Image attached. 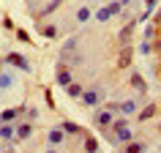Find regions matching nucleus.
<instances>
[{"instance_id": "obj_11", "label": "nucleus", "mask_w": 161, "mask_h": 153, "mask_svg": "<svg viewBox=\"0 0 161 153\" xmlns=\"http://www.w3.org/2000/svg\"><path fill=\"white\" fill-rule=\"evenodd\" d=\"M11 137H17V126H11V123H0V139L8 142Z\"/></svg>"}, {"instance_id": "obj_30", "label": "nucleus", "mask_w": 161, "mask_h": 153, "mask_svg": "<svg viewBox=\"0 0 161 153\" xmlns=\"http://www.w3.org/2000/svg\"><path fill=\"white\" fill-rule=\"evenodd\" d=\"M158 134H161V123H158Z\"/></svg>"}, {"instance_id": "obj_27", "label": "nucleus", "mask_w": 161, "mask_h": 153, "mask_svg": "<svg viewBox=\"0 0 161 153\" xmlns=\"http://www.w3.org/2000/svg\"><path fill=\"white\" fill-rule=\"evenodd\" d=\"M156 3H158V0H147V11H150L153 6H156Z\"/></svg>"}, {"instance_id": "obj_17", "label": "nucleus", "mask_w": 161, "mask_h": 153, "mask_svg": "<svg viewBox=\"0 0 161 153\" xmlns=\"http://www.w3.org/2000/svg\"><path fill=\"white\" fill-rule=\"evenodd\" d=\"M30 134H33V126H30V123H19L17 126V137L19 139H27Z\"/></svg>"}, {"instance_id": "obj_20", "label": "nucleus", "mask_w": 161, "mask_h": 153, "mask_svg": "<svg viewBox=\"0 0 161 153\" xmlns=\"http://www.w3.org/2000/svg\"><path fill=\"white\" fill-rule=\"evenodd\" d=\"M85 150H87V153H98V139L87 137V139H85Z\"/></svg>"}, {"instance_id": "obj_24", "label": "nucleus", "mask_w": 161, "mask_h": 153, "mask_svg": "<svg viewBox=\"0 0 161 153\" xmlns=\"http://www.w3.org/2000/svg\"><path fill=\"white\" fill-rule=\"evenodd\" d=\"M17 36H19V41H25V44H27V41H30V36H27V33H25V30H19V33H17Z\"/></svg>"}, {"instance_id": "obj_18", "label": "nucleus", "mask_w": 161, "mask_h": 153, "mask_svg": "<svg viewBox=\"0 0 161 153\" xmlns=\"http://www.w3.org/2000/svg\"><path fill=\"white\" fill-rule=\"evenodd\" d=\"M76 22H90V8L87 6H82V8L76 11Z\"/></svg>"}, {"instance_id": "obj_22", "label": "nucleus", "mask_w": 161, "mask_h": 153, "mask_svg": "<svg viewBox=\"0 0 161 153\" xmlns=\"http://www.w3.org/2000/svg\"><path fill=\"white\" fill-rule=\"evenodd\" d=\"M74 49H76V38H68L66 47H63V58H68V55H71Z\"/></svg>"}, {"instance_id": "obj_9", "label": "nucleus", "mask_w": 161, "mask_h": 153, "mask_svg": "<svg viewBox=\"0 0 161 153\" xmlns=\"http://www.w3.org/2000/svg\"><path fill=\"white\" fill-rule=\"evenodd\" d=\"M136 112H139V104H136V99H128V101L120 104V115L131 118V115H136Z\"/></svg>"}, {"instance_id": "obj_16", "label": "nucleus", "mask_w": 161, "mask_h": 153, "mask_svg": "<svg viewBox=\"0 0 161 153\" xmlns=\"http://www.w3.org/2000/svg\"><path fill=\"white\" fill-rule=\"evenodd\" d=\"M22 110H3L0 112V123H14V118H17Z\"/></svg>"}, {"instance_id": "obj_8", "label": "nucleus", "mask_w": 161, "mask_h": 153, "mask_svg": "<svg viewBox=\"0 0 161 153\" xmlns=\"http://www.w3.org/2000/svg\"><path fill=\"white\" fill-rule=\"evenodd\" d=\"M156 112H158V107H156V104H147V107H142V110L136 112V120H139V123H145V120L156 118Z\"/></svg>"}, {"instance_id": "obj_4", "label": "nucleus", "mask_w": 161, "mask_h": 153, "mask_svg": "<svg viewBox=\"0 0 161 153\" xmlns=\"http://www.w3.org/2000/svg\"><path fill=\"white\" fill-rule=\"evenodd\" d=\"M63 139H66V128H63V126H55V128H49V131H47V142H49L52 148H58Z\"/></svg>"}, {"instance_id": "obj_12", "label": "nucleus", "mask_w": 161, "mask_h": 153, "mask_svg": "<svg viewBox=\"0 0 161 153\" xmlns=\"http://www.w3.org/2000/svg\"><path fill=\"white\" fill-rule=\"evenodd\" d=\"M115 139H118L120 145H126V142H131V139H134V131H131V128H120V131H115Z\"/></svg>"}, {"instance_id": "obj_7", "label": "nucleus", "mask_w": 161, "mask_h": 153, "mask_svg": "<svg viewBox=\"0 0 161 153\" xmlns=\"http://www.w3.org/2000/svg\"><path fill=\"white\" fill-rule=\"evenodd\" d=\"M55 79H58V85H60V88H68L71 82H74V76H71V71H68L66 66H60V68H58V76H55Z\"/></svg>"}, {"instance_id": "obj_6", "label": "nucleus", "mask_w": 161, "mask_h": 153, "mask_svg": "<svg viewBox=\"0 0 161 153\" xmlns=\"http://www.w3.org/2000/svg\"><path fill=\"white\" fill-rule=\"evenodd\" d=\"M6 63H14V66L22 68V71H30V63H27V58H22V55H17V52L6 55Z\"/></svg>"}, {"instance_id": "obj_13", "label": "nucleus", "mask_w": 161, "mask_h": 153, "mask_svg": "<svg viewBox=\"0 0 161 153\" xmlns=\"http://www.w3.org/2000/svg\"><path fill=\"white\" fill-rule=\"evenodd\" d=\"M131 36H134V22H128V25H126V27H123V30L118 33V38H120V44L126 47V44L131 41Z\"/></svg>"}, {"instance_id": "obj_1", "label": "nucleus", "mask_w": 161, "mask_h": 153, "mask_svg": "<svg viewBox=\"0 0 161 153\" xmlns=\"http://www.w3.org/2000/svg\"><path fill=\"white\" fill-rule=\"evenodd\" d=\"M120 8H123V6H120V0H115V3H109V6H104V8L96 11V19H98V22H109L115 14H120Z\"/></svg>"}, {"instance_id": "obj_15", "label": "nucleus", "mask_w": 161, "mask_h": 153, "mask_svg": "<svg viewBox=\"0 0 161 153\" xmlns=\"http://www.w3.org/2000/svg\"><path fill=\"white\" fill-rule=\"evenodd\" d=\"M63 90H66L71 99H82V93H85V88H82V85H76V82H71V85L63 88Z\"/></svg>"}, {"instance_id": "obj_29", "label": "nucleus", "mask_w": 161, "mask_h": 153, "mask_svg": "<svg viewBox=\"0 0 161 153\" xmlns=\"http://www.w3.org/2000/svg\"><path fill=\"white\" fill-rule=\"evenodd\" d=\"M128 3H131V0H120V6H128Z\"/></svg>"}, {"instance_id": "obj_14", "label": "nucleus", "mask_w": 161, "mask_h": 153, "mask_svg": "<svg viewBox=\"0 0 161 153\" xmlns=\"http://www.w3.org/2000/svg\"><path fill=\"white\" fill-rule=\"evenodd\" d=\"M145 148H147L145 142H134V139H131V142L123 145V153H145Z\"/></svg>"}, {"instance_id": "obj_25", "label": "nucleus", "mask_w": 161, "mask_h": 153, "mask_svg": "<svg viewBox=\"0 0 161 153\" xmlns=\"http://www.w3.org/2000/svg\"><path fill=\"white\" fill-rule=\"evenodd\" d=\"M150 47H153V52H158V55H161V38H156V44H150Z\"/></svg>"}, {"instance_id": "obj_31", "label": "nucleus", "mask_w": 161, "mask_h": 153, "mask_svg": "<svg viewBox=\"0 0 161 153\" xmlns=\"http://www.w3.org/2000/svg\"><path fill=\"white\" fill-rule=\"evenodd\" d=\"M0 68H3V60H0Z\"/></svg>"}, {"instance_id": "obj_5", "label": "nucleus", "mask_w": 161, "mask_h": 153, "mask_svg": "<svg viewBox=\"0 0 161 153\" xmlns=\"http://www.w3.org/2000/svg\"><path fill=\"white\" fill-rule=\"evenodd\" d=\"M131 58H134V49L126 44V47L120 49V55H118V68H128L131 66Z\"/></svg>"}, {"instance_id": "obj_19", "label": "nucleus", "mask_w": 161, "mask_h": 153, "mask_svg": "<svg viewBox=\"0 0 161 153\" xmlns=\"http://www.w3.org/2000/svg\"><path fill=\"white\" fill-rule=\"evenodd\" d=\"M63 128H66V134H82V128L76 126L74 120H66V123H63Z\"/></svg>"}, {"instance_id": "obj_2", "label": "nucleus", "mask_w": 161, "mask_h": 153, "mask_svg": "<svg viewBox=\"0 0 161 153\" xmlns=\"http://www.w3.org/2000/svg\"><path fill=\"white\" fill-rule=\"evenodd\" d=\"M115 115H118V112H112L109 107L98 110V112H96V126H98V128H109L112 120H115Z\"/></svg>"}, {"instance_id": "obj_32", "label": "nucleus", "mask_w": 161, "mask_h": 153, "mask_svg": "<svg viewBox=\"0 0 161 153\" xmlns=\"http://www.w3.org/2000/svg\"><path fill=\"white\" fill-rule=\"evenodd\" d=\"M0 142H3V139H0Z\"/></svg>"}, {"instance_id": "obj_10", "label": "nucleus", "mask_w": 161, "mask_h": 153, "mask_svg": "<svg viewBox=\"0 0 161 153\" xmlns=\"http://www.w3.org/2000/svg\"><path fill=\"white\" fill-rule=\"evenodd\" d=\"M131 88H136V93H147V82L142 79V74H139V71H134V74H131Z\"/></svg>"}, {"instance_id": "obj_28", "label": "nucleus", "mask_w": 161, "mask_h": 153, "mask_svg": "<svg viewBox=\"0 0 161 153\" xmlns=\"http://www.w3.org/2000/svg\"><path fill=\"white\" fill-rule=\"evenodd\" d=\"M47 153H60V150H58V148H49V150H47Z\"/></svg>"}, {"instance_id": "obj_3", "label": "nucleus", "mask_w": 161, "mask_h": 153, "mask_svg": "<svg viewBox=\"0 0 161 153\" xmlns=\"http://www.w3.org/2000/svg\"><path fill=\"white\" fill-rule=\"evenodd\" d=\"M82 104H85V107H90V110H93V107H98V104H101V90H98V88L85 90V93H82Z\"/></svg>"}, {"instance_id": "obj_23", "label": "nucleus", "mask_w": 161, "mask_h": 153, "mask_svg": "<svg viewBox=\"0 0 161 153\" xmlns=\"http://www.w3.org/2000/svg\"><path fill=\"white\" fill-rule=\"evenodd\" d=\"M55 25H41V36H47V38H55Z\"/></svg>"}, {"instance_id": "obj_26", "label": "nucleus", "mask_w": 161, "mask_h": 153, "mask_svg": "<svg viewBox=\"0 0 161 153\" xmlns=\"http://www.w3.org/2000/svg\"><path fill=\"white\" fill-rule=\"evenodd\" d=\"M153 25H161V11H156V17H153Z\"/></svg>"}, {"instance_id": "obj_21", "label": "nucleus", "mask_w": 161, "mask_h": 153, "mask_svg": "<svg viewBox=\"0 0 161 153\" xmlns=\"http://www.w3.org/2000/svg\"><path fill=\"white\" fill-rule=\"evenodd\" d=\"M11 85H14V76H11V74H3V71H0V88L6 90V88H11Z\"/></svg>"}]
</instances>
